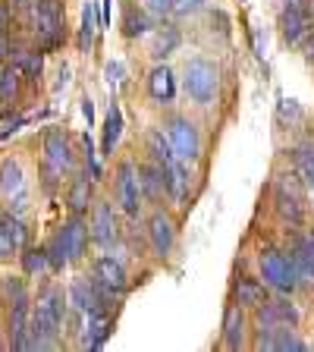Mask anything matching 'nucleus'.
<instances>
[{"label": "nucleus", "instance_id": "11", "mask_svg": "<svg viewBox=\"0 0 314 352\" xmlns=\"http://www.w3.org/2000/svg\"><path fill=\"white\" fill-rule=\"evenodd\" d=\"M7 337H10V349L25 352L32 343V305L29 299L10 305V321H7Z\"/></svg>", "mask_w": 314, "mask_h": 352}, {"label": "nucleus", "instance_id": "40", "mask_svg": "<svg viewBox=\"0 0 314 352\" xmlns=\"http://www.w3.org/2000/svg\"><path fill=\"white\" fill-rule=\"evenodd\" d=\"M13 38H10V32H0V63H3V60H10L13 57Z\"/></svg>", "mask_w": 314, "mask_h": 352}, {"label": "nucleus", "instance_id": "5", "mask_svg": "<svg viewBox=\"0 0 314 352\" xmlns=\"http://www.w3.org/2000/svg\"><path fill=\"white\" fill-rule=\"evenodd\" d=\"M35 32L38 41H41V51H51L63 41V7H60V0H38Z\"/></svg>", "mask_w": 314, "mask_h": 352}, {"label": "nucleus", "instance_id": "39", "mask_svg": "<svg viewBox=\"0 0 314 352\" xmlns=\"http://www.w3.org/2000/svg\"><path fill=\"white\" fill-rule=\"evenodd\" d=\"M104 76H107L110 85H120V82H123V76H126V63H123V60H113V63H107Z\"/></svg>", "mask_w": 314, "mask_h": 352}, {"label": "nucleus", "instance_id": "20", "mask_svg": "<svg viewBox=\"0 0 314 352\" xmlns=\"http://www.w3.org/2000/svg\"><path fill=\"white\" fill-rule=\"evenodd\" d=\"M233 302H239L245 311H255V308L264 302V283H258V280H249V277L236 280V286H233Z\"/></svg>", "mask_w": 314, "mask_h": 352}, {"label": "nucleus", "instance_id": "22", "mask_svg": "<svg viewBox=\"0 0 314 352\" xmlns=\"http://www.w3.org/2000/svg\"><path fill=\"white\" fill-rule=\"evenodd\" d=\"M145 145H148L151 161L164 164V167H170V164L176 161V151H173V145H170V135H164V129H148Z\"/></svg>", "mask_w": 314, "mask_h": 352}, {"label": "nucleus", "instance_id": "17", "mask_svg": "<svg viewBox=\"0 0 314 352\" xmlns=\"http://www.w3.org/2000/svg\"><path fill=\"white\" fill-rule=\"evenodd\" d=\"M148 95H151L157 104H170L176 98V79H173V69H170L167 63L151 69V76H148Z\"/></svg>", "mask_w": 314, "mask_h": 352}, {"label": "nucleus", "instance_id": "2", "mask_svg": "<svg viewBox=\"0 0 314 352\" xmlns=\"http://www.w3.org/2000/svg\"><path fill=\"white\" fill-rule=\"evenodd\" d=\"M41 170H44V189L54 192L57 183L63 176H69L76 170V148L69 142L63 129L51 126V129H44V139H41Z\"/></svg>", "mask_w": 314, "mask_h": 352}, {"label": "nucleus", "instance_id": "19", "mask_svg": "<svg viewBox=\"0 0 314 352\" xmlns=\"http://www.w3.org/2000/svg\"><path fill=\"white\" fill-rule=\"evenodd\" d=\"M167 170V195L173 198V201H186V195H189V183H192V176H189V167H186V161H179L176 157Z\"/></svg>", "mask_w": 314, "mask_h": 352}, {"label": "nucleus", "instance_id": "1", "mask_svg": "<svg viewBox=\"0 0 314 352\" xmlns=\"http://www.w3.org/2000/svg\"><path fill=\"white\" fill-rule=\"evenodd\" d=\"M66 305H69V299L57 286H44L38 293V302L32 308L29 349H57L60 333H63V321H66Z\"/></svg>", "mask_w": 314, "mask_h": 352}, {"label": "nucleus", "instance_id": "25", "mask_svg": "<svg viewBox=\"0 0 314 352\" xmlns=\"http://www.w3.org/2000/svg\"><path fill=\"white\" fill-rule=\"evenodd\" d=\"M66 205H69V211H73V214H85L88 205H91V179H85V176H76L73 183H69Z\"/></svg>", "mask_w": 314, "mask_h": 352}, {"label": "nucleus", "instance_id": "15", "mask_svg": "<svg viewBox=\"0 0 314 352\" xmlns=\"http://www.w3.org/2000/svg\"><path fill=\"white\" fill-rule=\"evenodd\" d=\"M245 333H249V315L239 302L227 305L223 311V346L227 349H242L245 346Z\"/></svg>", "mask_w": 314, "mask_h": 352}, {"label": "nucleus", "instance_id": "29", "mask_svg": "<svg viewBox=\"0 0 314 352\" xmlns=\"http://www.w3.org/2000/svg\"><path fill=\"white\" fill-rule=\"evenodd\" d=\"M19 69H16L13 63L10 66H3L0 63V104H7V101H13L16 95H19Z\"/></svg>", "mask_w": 314, "mask_h": 352}, {"label": "nucleus", "instance_id": "49", "mask_svg": "<svg viewBox=\"0 0 314 352\" xmlns=\"http://www.w3.org/2000/svg\"><path fill=\"white\" fill-rule=\"evenodd\" d=\"M311 192H314V186H311Z\"/></svg>", "mask_w": 314, "mask_h": 352}, {"label": "nucleus", "instance_id": "37", "mask_svg": "<svg viewBox=\"0 0 314 352\" xmlns=\"http://www.w3.org/2000/svg\"><path fill=\"white\" fill-rule=\"evenodd\" d=\"M208 0H173V13L176 16H192V13H198V10L205 7Z\"/></svg>", "mask_w": 314, "mask_h": 352}, {"label": "nucleus", "instance_id": "14", "mask_svg": "<svg viewBox=\"0 0 314 352\" xmlns=\"http://www.w3.org/2000/svg\"><path fill=\"white\" fill-rule=\"evenodd\" d=\"M280 32L286 44H302L311 32V10L308 7H286L280 10Z\"/></svg>", "mask_w": 314, "mask_h": 352}, {"label": "nucleus", "instance_id": "9", "mask_svg": "<svg viewBox=\"0 0 314 352\" xmlns=\"http://www.w3.org/2000/svg\"><path fill=\"white\" fill-rule=\"evenodd\" d=\"M0 195L10 201L13 214L25 211V173H22V164L13 157L0 161Z\"/></svg>", "mask_w": 314, "mask_h": 352}, {"label": "nucleus", "instance_id": "32", "mask_svg": "<svg viewBox=\"0 0 314 352\" xmlns=\"http://www.w3.org/2000/svg\"><path fill=\"white\" fill-rule=\"evenodd\" d=\"M0 293L7 299V305H16V302H25L29 299V286L22 277H3L0 280Z\"/></svg>", "mask_w": 314, "mask_h": 352}, {"label": "nucleus", "instance_id": "13", "mask_svg": "<svg viewBox=\"0 0 314 352\" xmlns=\"http://www.w3.org/2000/svg\"><path fill=\"white\" fill-rule=\"evenodd\" d=\"M148 242H151V249L157 258H167L176 245V223L170 220V214L164 211H154L148 217Z\"/></svg>", "mask_w": 314, "mask_h": 352}, {"label": "nucleus", "instance_id": "16", "mask_svg": "<svg viewBox=\"0 0 314 352\" xmlns=\"http://www.w3.org/2000/svg\"><path fill=\"white\" fill-rule=\"evenodd\" d=\"M60 236H63V242H66L69 261H76V258H82V252H85L91 230H88V223L82 220V214H73V217H69L63 227H60Z\"/></svg>", "mask_w": 314, "mask_h": 352}, {"label": "nucleus", "instance_id": "34", "mask_svg": "<svg viewBox=\"0 0 314 352\" xmlns=\"http://www.w3.org/2000/svg\"><path fill=\"white\" fill-rule=\"evenodd\" d=\"M47 249V258H51V267L54 271H63L66 264H69V252H66V242H63V236H60V230L54 233V239L44 245Z\"/></svg>", "mask_w": 314, "mask_h": 352}, {"label": "nucleus", "instance_id": "24", "mask_svg": "<svg viewBox=\"0 0 314 352\" xmlns=\"http://www.w3.org/2000/svg\"><path fill=\"white\" fill-rule=\"evenodd\" d=\"M22 271H25V277H44V274H51V258H47V249H32V245H25L22 249Z\"/></svg>", "mask_w": 314, "mask_h": 352}, {"label": "nucleus", "instance_id": "43", "mask_svg": "<svg viewBox=\"0 0 314 352\" xmlns=\"http://www.w3.org/2000/svg\"><path fill=\"white\" fill-rule=\"evenodd\" d=\"M10 19H13V13H10V7L0 0V32H10Z\"/></svg>", "mask_w": 314, "mask_h": 352}, {"label": "nucleus", "instance_id": "10", "mask_svg": "<svg viewBox=\"0 0 314 352\" xmlns=\"http://www.w3.org/2000/svg\"><path fill=\"white\" fill-rule=\"evenodd\" d=\"M88 230H91V239H95L101 249H110V245L120 239V220H117V211H113L110 201H98V205L91 208V223H88Z\"/></svg>", "mask_w": 314, "mask_h": 352}, {"label": "nucleus", "instance_id": "33", "mask_svg": "<svg viewBox=\"0 0 314 352\" xmlns=\"http://www.w3.org/2000/svg\"><path fill=\"white\" fill-rule=\"evenodd\" d=\"M293 261H295V274H299V286H314V258L299 245L293 252Z\"/></svg>", "mask_w": 314, "mask_h": 352}, {"label": "nucleus", "instance_id": "7", "mask_svg": "<svg viewBox=\"0 0 314 352\" xmlns=\"http://www.w3.org/2000/svg\"><path fill=\"white\" fill-rule=\"evenodd\" d=\"M302 311L286 299H264L261 305L255 308V324L258 330H283V327H299Z\"/></svg>", "mask_w": 314, "mask_h": 352}, {"label": "nucleus", "instance_id": "42", "mask_svg": "<svg viewBox=\"0 0 314 352\" xmlns=\"http://www.w3.org/2000/svg\"><path fill=\"white\" fill-rule=\"evenodd\" d=\"M280 104H283V107H280V110H283V117H293V120L302 117V110H299V104H295V101H280Z\"/></svg>", "mask_w": 314, "mask_h": 352}, {"label": "nucleus", "instance_id": "50", "mask_svg": "<svg viewBox=\"0 0 314 352\" xmlns=\"http://www.w3.org/2000/svg\"><path fill=\"white\" fill-rule=\"evenodd\" d=\"M311 10H314V7H311Z\"/></svg>", "mask_w": 314, "mask_h": 352}, {"label": "nucleus", "instance_id": "8", "mask_svg": "<svg viewBox=\"0 0 314 352\" xmlns=\"http://www.w3.org/2000/svg\"><path fill=\"white\" fill-rule=\"evenodd\" d=\"M117 195H120V205H123L126 217H139L142 211V176H139V167L135 161H123L117 167Z\"/></svg>", "mask_w": 314, "mask_h": 352}, {"label": "nucleus", "instance_id": "47", "mask_svg": "<svg viewBox=\"0 0 314 352\" xmlns=\"http://www.w3.org/2000/svg\"><path fill=\"white\" fill-rule=\"evenodd\" d=\"M305 51H308V63H314V32H308V38H305Z\"/></svg>", "mask_w": 314, "mask_h": 352}, {"label": "nucleus", "instance_id": "45", "mask_svg": "<svg viewBox=\"0 0 314 352\" xmlns=\"http://www.w3.org/2000/svg\"><path fill=\"white\" fill-rule=\"evenodd\" d=\"M110 3H113V0H101V13H98V16H101V25H104V29L110 25Z\"/></svg>", "mask_w": 314, "mask_h": 352}, {"label": "nucleus", "instance_id": "6", "mask_svg": "<svg viewBox=\"0 0 314 352\" xmlns=\"http://www.w3.org/2000/svg\"><path fill=\"white\" fill-rule=\"evenodd\" d=\"M167 135H170V145H173L179 161L192 164L201 157V135H198V126L192 123L189 117H170Z\"/></svg>", "mask_w": 314, "mask_h": 352}, {"label": "nucleus", "instance_id": "46", "mask_svg": "<svg viewBox=\"0 0 314 352\" xmlns=\"http://www.w3.org/2000/svg\"><path fill=\"white\" fill-rule=\"evenodd\" d=\"M302 249H305V252H308V255H311V258H314V230H311V233H308V236H305V239H302Z\"/></svg>", "mask_w": 314, "mask_h": 352}, {"label": "nucleus", "instance_id": "41", "mask_svg": "<svg viewBox=\"0 0 314 352\" xmlns=\"http://www.w3.org/2000/svg\"><path fill=\"white\" fill-rule=\"evenodd\" d=\"M25 123H29V120H25V117H19V120H13V123H10V126H3V129H0V142H7L10 135H13V132H19Z\"/></svg>", "mask_w": 314, "mask_h": 352}, {"label": "nucleus", "instance_id": "36", "mask_svg": "<svg viewBox=\"0 0 314 352\" xmlns=\"http://www.w3.org/2000/svg\"><path fill=\"white\" fill-rule=\"evenodd\" d=\"M145 3V13L154 19H164L167 13H173V0H142Z\"/></svg>", "mask_w": 314, "mask_h": 352}, {"label": "nucleus", "instance_id": "26", "mask_svg": "<svg viewBox=\"0 0 314 352\" xmlns=\"http://www.w3.org/2000/svg\"><path fill=\"white\" fill-rule=\"evenodd\" d=\"M10 60H13V66L29 82H38V76H41V69H44L41 51H13V57H10Z\"/></svg>", "mask_w": 314, "mask_h": 352}, {"label": "nucleus", "instance_id": "30", "mask_svg": "<svg viewBox=\"0 0 314 352\" xmlns=\"http://www.w3.org/2000/svg\"><path fill=\"white\" fill-rule=\"evenodd\" d=\"M295 167H299L302 179H305L308 186H314V142L311 139L295 148Z\"/></svg>", "mask_w": 314, "mask_h": 352}, {"label": "nucleus", "instance_id": "18", "mask_svg": "<svg viewBox=\"0 0 314 352\" xmlns=\"http://www.w3.org/2000/svg\"><path fill=\"white\" fill-rule=\"evenodd\" d=\"M139 176H142V195L145 198L157 201V198L167 192V170H164V164H157V161L142 164Z\"/></svg>", "mask_w": 314, "mask_h": 352}, {"label": "nucleus", "instance_id": "27", "mask_svg": "<svg viewBox=\"0 0 314 352\" xmlns=\"http://www.w3.org/2000/svg\"><path fill=\"white\" fill-rule=\"evenodd\" d=\"M0 223H3V230H7V233H10V239L16 242V249H19V252L25 249V245H29V239H32V230L25 227V220H22L19 214H13V211H10V214H3V217H0Z\"/></svg>", "mask_w": 314, "mask_h": 352}, {"label": "nucleus", "instance_id": "38", "mask_svg": "<svg viewBox=\"0 0 314 352\" xmlns=\"http://www.w3.org/2000/svg\"><path fill=\"white\" fill-rule=\"evenodd\" d=\"M16 252H19V249H16V242L10 239V233L3 230V223H0V261H10Z\"/></svg>", "mask_w": 314, "mask_h": 352}, {"label": "nucleus", "instance_id": "4", "mask_svg": "<svg viewBox=\"0 0 314 352\" xmlns=\"http://www.w3.org/2000/svg\"><path fill=\"white\" fill-rule=\"evenodd\" d=\"M183 85L189 91L192 101L198 104H211L217 98V88H220V73L217 66L205 57H195L186 63V76H183Z\"/></svg>", "mask_w": 314, "mask_h": 352}, {"label": "nucleus", "instance_id": "12", "mask_svg": "<svg viewBox=\"0 0 314 352\" xmlns=\"http://www.w3.org/2000/svg\"><path fill=\"white\" fill-rule=\"evenodd\" d=\"M91 280L95 283H101L104 289H107L113 299H120V296L126 293V267H123V261L120 258H113V255H101L95 261V274H91Z\"/></svg>", "mask_w": 314, "mask_h": 352}, {"label": "nucleus", "instance_id": "21", "mask_svg": "<svg viewBox=\"0 0 314 352\" xmlns=\"http://www.w3.org/2000/svg\"><path fill=\"white\" fill-rule=\"evenodd\" d=\"M101 32V16H98V3L95 0H88L85 7H82V29H79V47L82 51H91V44H95V35Z\"/></svg>", "mask_w": 314, "mask_h": 352}, {"label": "nucleus", "instance_id": "28", "mask_svg": "<svg viewBox=\"0 0 314 352\" xmlns=\"http://www.w3.org/2000/svg\"><path fill=\"white\" fill-rule=\"evenodd\" d=\"M176 47H179V32H176L173 25H167V29H161L157 35H154L151 57H154V60H164V57H170Z\"/></svg>", "mask_w": 314, "mask_h": 352}, {"label": "nucleus", "instance_id": "44", "mask_svg": "<svg viewBox=\"0 0 314 352\" xmlns=\"http://www.w3.org/2000/svg\"><path fill=\"white\" fill-rule=\"evenodd\" d=\"M82 117H85L88 126H91V120H95V104H91V98H85V101H82Z\"/></svg>", "mask_w": 314, "mask_h": 352}, {"label": "nucleus", "instance_id": "31", "mask_svg": "<svg viewBox=\"0 0 314 352\" xmlns=\"http://www.w3.org/2000/svg\"><path fill=\"white\" fill-rule=\"evenodd\" d=\"M151 29V16L145 13V10H126V16H123V35L126 38H139V35H145V32Z\"/></svg>", "mask_w": 314, "mask_h": 352}, {"label": "nucleus", "instance_id": "23", "mask_svg": "<svg viewBox=\"0 0 314 352\" xmlns=\"http://www.w3.org/2000/svg\"><path fill=\"white\" fill-rule=\"evenodd\" d=\"M120 135H123V110H120V104L113 101L107 107V120H104V142H101V151L104 154H113V148H117Z\"/></svg>", "mask_w": 314, "mask_h": 352}, {"label": "nucleus", "instance_id": "48", "mask_svg": "<svg viewBox=\"0 0 314 352\" xmlns=\"http://www.w3.org/2000/svg\"><path fill=\"white\" fill-rule=\"evenodd\" d=\"M0 324H3V318H0Z\"/></svg>", "mask_w": 314, "mask_h": 352}, {"label": "nucleus", "instance_id": "3", "mask_svg": "<svg viewBox=\"0 0 314 352\" xmlns=\"http://www.w3.org/2000/svg\"><path fill=\"white\" fill-rule=\"evenodd\" d=\"M258 267H261L264 286H271L273 293H295V289H299V274H295L293 255L267 249L261 255V261H258Z\"/></svg>", "mask_w": 314, "mask_h": 352}, {"label": "nucleus", "instance_id": "35", "mask_svg": "<svg viewBox=\"0 0 314 352\" xmlns=\"http://www.w3.org/2000/svg\"><path fill=\"white\" fill-rule=\"evenodd\" d=\"M82 145H85V164L91 170V179H101V164H98V154H95V145H91V135H82Z\"/></svg>", "mask_w": 314, "mask_h": 352}]
</instances>
